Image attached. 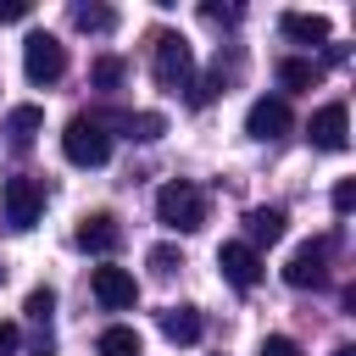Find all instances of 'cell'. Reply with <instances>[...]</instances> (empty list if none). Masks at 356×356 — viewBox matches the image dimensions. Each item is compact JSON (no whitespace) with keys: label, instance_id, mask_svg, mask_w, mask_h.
I'll use <instances>...</instances> for the list:
<instances>
[{"label":"cell","instance_id":"cell-1","mask_svg":"<svg viewBox=\"0 0 356 356\" xmlns=\"http://www.w3.org/2000/svg\"><path fill=\"white\" fill-rule=\"evenodd\" d=\"M156 217H161L172 234H195V228H206V195H200L189 178H172V184H161V195H156Z\"/></svg>","mask_w":356,"mask_h":356},{"label":"cell","instance_id":"cell-2","mask_svg":"<svg viewBox=\"0 0 356 356\" xmlns=\"http://www.w3.org/2000/svg\"><path fill=\"white\" fill-rule=\"evenodd\" d=\"M61 150H67L72 167H106L111 161V134H106L100 117H72L67 134H61Z\"/></svg>","mask_w":356,"mask_h":356},{"label":"cell","instance_id":"cell-3","mask_svg":"<svg viewBox=\"0 0 356 356\" xmlns=\"http://www.w3.org/2000/svg\"><path fill=\"white\" fill-rule=\"evenodd\" d=\"M22 72H28V83H56L67 72V44L56 33H28L22 39Z\"/></svg>","mask_w":356,"mask_h":356},{"label":"cell","instance_id":"cell-4","mask_svg":"<svg viewBox=\"0 0 356 356\" xmlns=\"http://www.w3.org/2000/svg\"><path fill=\"white\" fill-rule=\"evenodd\" d=\"M156 83L161 89H189L195 78V56H189V39L184 33H156Z\"/></svg>","mask_w":356,"mask_h":356},{"label":"cell","instance_id":"cell-5","mask_svg":"<svg viewBox=\"0 0 356 356\" xmlns=\"http://www.w3.org/2000/svg\"><path fill=\"white\" fill-rule=\"evenodd\" d=\"M0 211H6V222H11L17 234H28V228L39 222V211H44V189H39L33 178H6V184H0Z\"/></svg>","mask_w":356,"mask_h":356},{"label":"cell","instance_id":"cell-6","mask_svg":"<svg viewBox=\"0 0 356 356\" xmlns=\"http://www.w3.org/2000/svg\"><path fill=\"white\" fill-rule=\"evenodd\" d=\"M328 239H306V245H295V256L284 261V284L289 289H323L328 284Z\"/></svg>","mask_w":356,"mask_h":356},{"label":"cell","instance_id":"cell-7","mask_svg":"<svg viewBox=\"0 0 356 356\" xmlns=\"http://www.w3.org/2000/svg\"><path fill=\"white\" fill-rule=\"evenodd\" d=\"M89 289H95V300H100L106 312H128V306L139 300V284H134L128 267H95V273H89Z\"/></svg>","mask_w":356,"mask_h":356},{"label":"cell","instance_id":"cell-8","mask_svg":"<svg viewBox=\"0 0 356 356\" xmlns=\"http://www.w3.org/2000/svg\"><path fill=\"white\" fill-rule=\"evenodd\" d=\"M289 122H295V117H289V100H278V95H261V100L245 111V134L261 139V145H267V139H284Z\"/></svg>","mask_w":356,"mask_h":356},{"label":"cell","instance_id":"cell-9","mask_svg":"<svg viewBox=\"0 0 356 356\" xmlns=\"http://www.w3.org/2000/svg\"><path fill=\"white\" fill-rule=\"evenodd\" d=\"M306 134H312V145H317V150H345V145H350V111H345V100L317 106Z\"/></svg>","mask_w":356,"mask_h":356},{"label":"cell","instance_id":"cell-10","mask_svg":"<svg viewBox=\"0 0 356 356\" xmlns=\"http://www.w3.org/2000/svg\"><path fill=\"white\" fill-rule=\"evenodd\" d=\"M217 267H222V278H228L234 289H256V284H261V256H256L245 239H228V245L217 250Z\"/></svg>","mask_w":356,"mask_h":356},{"label":"cell","instance_id":"cell-11","mask_svg":"<svg viewBox=\"0 0 356 356\" xmlns=\"http://www.w3.org/2000/svg\"><path fill=\"white\" fill-rule=\"evenodd\" d=\"M78 250H89V256H111L117 245H122V228H117V217L111 211H89V217H78Z\"/></svg>","mask_w":356,"mask_h":356},{"label":"cell","instance_id":"cell-12","mask_svg":"<svg viewBox=\"0 0 356 356\" xmlns=\"http://www.w3.org/2000/svg\"><path fill=\"white\" fill-rule=\"evenodd\" d=\"M284 222H289V217H284L278 206H256V211L245 217V234H250L245 245H250V250H256V245H278V239H284Z\"/></svg>","mask_w":356,"mask_h":356},{"label":"cell","instance_id":"cell-13","mask_svg":"<svg viewBox=\"0 0 356 356\" xmlns=\"http://www.w3.org/2000/svg\"><path fill=\"white\" fill-rule=\"evenodd\" d=\"M161 334H167L172 345H195V339L206 334V323H200L195 306H167V312H161Z\"/></svg>","mask_w":356,"mask_h":356},{"label":"cell","instance_id":"cell-14","mask_svg":"<svg viewBox=\"0 0 356 356\" xmlns=\"http://www.w3.org/2000/svg\"><path fill=\"white\" fill-rule=\"evenodd\" d=\"M295 44H323L328 39V17L323 11H284V22H278Z\"/></svg>","mask_w":356,"mask_h":356},{"label":"cell","instance_id":"cell-15","mask_svg":"<svg viewBox=\"0 0 356 356\" xmlns=\"http://www.w3.org/2000/svg\"><path fill=\"white\" fill-rule=\"evenodd\" d=\"M95 350H100V356H145V339H139V328L111 323V328L95 339Z\"/></svg>","mask_w":356,"mask_h":356},{"label":"cell","instance_id":"cell-16","mask_svg":"<svg viewBox=\"0 0 356 356\" xmlns=\"http://www.w3.org/2000/svg\"><path fill=\"white\" fill-rule=\"evenodd\" d=\"M44 128V111L39 106H11V117H6V139L22 150V145H33V134Z\"/></svg>","mask_w":356,"mask_h":356},{"label":"cell","instance_id":"cell-17","mask_svg":"<svg viewBox=\"0 0 356 356\" xmlns=\"http://www.w3.org/2000/svg\"><path fill=\"white\" fill-rule=\"evenodd\" d=\"M317 78H323V67L306 61V56H284V61H278V83H284V89H312Z\"/></svg>","mask_w":356,"mask_h":356},{"label":"cell","instance_id":"cell-18","mask_svg":"<svg viewBox=\"0 0 356 356\" xmlns=\"http://www.w3.org/2000/svg\"><path fill=\"white\" fill-rule=\"evenodd\" d=\"M72 22H78L83 33H111V28H117V11H111V6H72Z\"/></svg>","mask_w":356,"mask_h":356},{"label":"cell","instance_id":"cell-19","mask_svg":"<svg viewBox=\"0 0 356 356\" xmlns=\"http://www.w3.org/2000/svg\"><path fill=\"white\" fill-rule=\"evenodd\" d=\"M122 128H128V139H161L167 134V117L161 111H128Z\"/></svg>","mask_w":356,"mask_h":356},{"label":"cell","instance_id":"cell-20","mask_svg":"<svg viewBox=\"0 0 356 356\" xmlns=\"http://www.w3.org/2000/svg\"><path fill=\"white\" fill-rule=\"evenodd\" d=\"M89 78H95V89H117V83L128 78V67H122L117 56H100V61L89 67Z\"/></svg>","mask_w":356,"mask_h":356},{"label":"cell","instance_id":"cell-21","mask_svg":"<svg viewBox=\"0 0 356 356\" xmlns=\"http://www.w3.org/2000/svg\"><path fill=\"white\" fill-rule=\"evenodd\" d=\"M50 312H56V289H50V284H39V289H28V317H33V323H44Z\"/></svg>","mask_w":356,"mask_h":356},{"label":"cell","instance_id":"cell-22","mask_svg":"<svg viewBox=\"0 0 356 356\" xmlns=\"http://www.w3.org/2000/svg\"><path fill=\"white\" fill-rule=\"evenodd\" d=\"M150 267H156L161 278H167V273H178V267H184V256H178V245H156V250H150Z\"/></svg>","mask_w":356,"mask_h":356},{"label":"cell","instance_id":"cell-23","mask_svg":"<svg viewBox=\"0 0 356 356\" xmlns=\"http://www.w3.org/2000/svg\"><path fill=\"white\" fill-rule=\"evenodd\" d=\"M256 356H300V345L289 339V334H273V339H261V350Z\"/></svg>","mask_w":356,"mask_h":356},{"label":"cell","instance_id":"cell-24","mask_svg":"<svg viewBox=\"0 0 356 356\" xmlns=\"http://www.w3.org/2000/svg\"><path fill=\"white\" fill-rule=\"evenodd\" d=\"M350 206H356V184H350V178H339V184H334V211L345 217Z\"/></svg>","mask_w":356,"mask_h":356},{"label":"cell","instance_id":"cell-25","mask_svg":"<svg viewBox=\"0 0 356 356\" xmlns=\"http://www.w3.org/2000/svg\"><path fill=\"white\" fill-rule=\"evenodd\" d=\"M33 11V0H0V22H22Z\"/></svg>","mask_w":356,"mask_h":356},{"label":"cell","instance_id":"cell-26","mask_svg":"<svg viewBox=\"0 0 356 356\" xmlns=\"http://www.w3.org/2000/svg\"><path fill=\"white\" fill-rule=\"evenodd\" d=\"M200 11H206V22H234V17H239L234 6H200Z\"/></svg>","mask_w":356,"mask_h":356},{"label":"cell","instance_id":"cell-27","mask_svg":"<svg viewBox=\"0 0 356 356\" xmlns=\"http://www.w3.org/2000/svg\"><path fill=\"white\" fill-rule=\"evenodd\" d=\"M17 350V323H0V356Z\"/></svg>","mask_w":356,"mask_h":356}]
</instances>
